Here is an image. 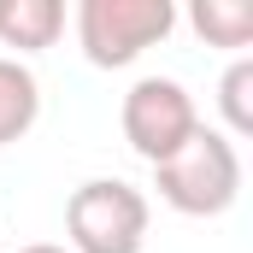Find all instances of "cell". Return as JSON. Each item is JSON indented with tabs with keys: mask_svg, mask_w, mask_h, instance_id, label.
I'll list each match as a JSON object with an SVG mask.
<instances>
[{
	"mask_svg": "<svg viewBox=\"0 0 253 253\" xmlns=\"http://www.w3.org/2000/svg\"><path fill=\"white\" fill-rule=\"evenodd\" d=\"M65 30V6L59 0H0V42L18 53H42L53 47Z\"/></svg>",
	"mask_w": 253,
	"mask_h": 253,
	"instance_id": "5b68a950",
	"label": "cell"
},
{
	"mask_svg": "<svg viewBox=\"0 0 253 253\" xmlns=\"http://www.w3.org/2000/svg\"><path fill=\"white\" fill-rule=\"evenodd\" d=\"M153 189L183 218H218L242 194V153L224 129L200 124L165 165H153Z\"/></svg>",
	"mask_w": 253,
	"mask_h": 253,
	"instance_id": "6da1fadb",
	"label": "cell"
},
{
	"mask_svg": "<svg viewBox=\"0 0 253 253\" xmlns=\"http://www.w3.org/2000/svg\"><path fill=\"white\" fill-rule=\"evenodd\" d=\"M218 112H224V135H253V59H236L218 77Z\"/></svg>",
	"mask_w": 253,
	"mask_h": 253,
	"instance_id": "ba28073f",
	"label": "cell"
},
{
	"mask_svg": "<svg viewBox=\"0 0 253 253\" xmlns=\"http://www.w3.org/2000/svg\"><path fill=\"white\" fill-rule=\"evenodd\" d=\"M177 30V6L171 0H83L77 6V42L83 59L100 71H124L147 47H159Z\"/></svg>",
	"mask_w": 253,
	"mask_h": 253,
	"instance_id": "3957f363",
	"label": "cell"
},
{
	"mask_svg": "<svg viewBox=\"0 0 253 253\" xmlns=\"http://www.w3.org/2000/svg\"><path fill=\"white\" fill-rule=\"evenodd\" d=\"M147 224L153 206L147 194L124 177H88L65 200V253H141L147 248Z\"/></svg>",
	"mask_w": 253,
	"mask_h": 253,
	"instance_id": "7a4b0ae2",
	"label": "cell"
},
{
	"mask_svg": "<svg viewBox=\"0 0 253 253\" xmlns=\"http://www.w3.org/2000/svg\"><path fill=\"white\" fill-rule=\"evenodd\" d=\"M18 253H65V248H53V242H30V248H18Z\"/></svg>",
	"mask_w": 253,
	"mask_h": 253,
	"instance_id": "9c48e42d",
	"label": "cell"
},
{
	"mask_svg": "<svg viewBox=\"0 0 253 253\" xmlns=\"http://www.w3.org/2000/svg\"><path fill=\"white\" fill-rule=\"evenodd\" d=\"M189 24L206 47H248L253 42V6L248 0H194Z\"/></svg>",
	"mask_w": 253,
	"mask_h": 253,
	"instance_id": "52a82bcc",
	"label": "cell"
},
{
	"mask_svg": "<svg viewBox=\"0 0 253 253\" xmlns=\"http://www.w3.org/2000/svg\"><path fill=\"white\" fill-rule=\"evenodd\" d=\"M42 118V83L36 71L18 59H0V147L6 141H24Z\"/></svg>",
	"mask_w": 253,
	"mask_h": 253,
	"instance_id": "8992f818",
	"label": "cell"
},
{
	"mask_svg": "<svg viewBox=\"0 0 253 253\" xmlns=\"http://www.w3.org/2000/svg\"><path fill=\"white\" fill-rule=\"evenodd\" d=\"M118 124H124V141L135 159L147 165H165L194 129H200V112H194V94L177 83V77H135L118 106Z\"/></svg>",
	"mask_w": 253,
	"mask_h": 253,
	"instance_id": "277c9868",
	"label": "cell"
}]
</instances>
